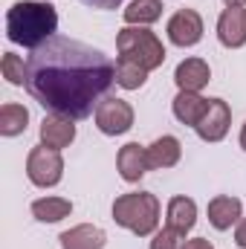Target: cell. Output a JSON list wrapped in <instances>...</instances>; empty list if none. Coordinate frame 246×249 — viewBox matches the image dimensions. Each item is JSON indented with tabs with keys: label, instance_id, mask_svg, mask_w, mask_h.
<instances>
[{
	"label": "cell",
	"instance_id": "obj_22",
	"mask_svg": "<svg viewBox=\"0 0 246 249\" xmlns=\"http://www.w3.org/2000/svg\"><path fill=\"white\" fill-rule=\"evenodd\" d=\"M0 72H3V78H6L9 84H15V87L26 84V64H23L20 55H15V53H3Z\"/></svg>",
	"mask_w": 246,
	"mask_h": 249
},
{
	"label": "cell",
	"instance_id": "obj_18",
	"mask_svg": "<svg viewBox=\"0 0 246 249\" xmlns=\"http://www.w3.org/2000/svg\"><path fill=\"white\" fill-rule=\"evenodd\" d=\"M70 212H72V203L64 197H41L32 203V214L41 223H58L64 217H70Z\"/></svg>",
	"mask_w": 246,
	"mask_h": 249
},
{
	"label": "cell",
	"instance_id": "obj_20",
	"mask_svg": "<svg viewBox=\"0 0 246 249\" xmlns=\"http://www.w3.org/2000/svg\"><path fill=\"white\" fill-rule=\"evenodd\" d=\"M26 122H29V110L23 105H15V102H6L0 107V133L3 136H18L26 130Z\"/></svg>",
	"mask_w": 246,
	"mask_h": 249
},
{
	"label": "cell",
	"instance_id": "obj_21",
	"mask_svg": "<svg viewBox=\"0 0 246 249\" xmlns=\"http://www.w3.org/2000/svg\"><path fill=\"white\" fill-rule=\"evenodd\" d=\"M145 81H148V70H142L139 64H133V61H124V58L116 61V84L119 87H124V90H139Z\"/></svg>",
	"mask_w": 246,
	"mask_h": 249
},
{
	"label": "cell",
	"instance_id": "obj_4",
	"mask_svg": "<svg viewBox=\"0 0 246 249\" xmlns=\"http://www.w3.org/2000/svg\"><path fill=\"white\" fill-rule=\"evenodd\" d=\"M116 50H119V58L139 64L148 72L162 67V61H165L162 41L151 29H145V26H124L122 32L116 35Z\"/></svg>",
	"mask_w": 246,
	"mask_h": 249
},
{
	"label": "cell",
	"instance_id": "obj_6",
	"mask_svg": "<svg viewBox=\"0 0 246 249\" xmlns=\"http://www.w3.org/2000/svg\"><path fill=\"white\" fill-rule=\"evenodd\" d=\"M96 127L107 136H119V133H127L133 127V107L124 102V99H113L107 96L99 107H96Z\"/></svg>",
	"mask_w": 246,
	"mask_h": 249
},
{
	"label": "cell",
	"instance_id": "obj_28",
	"mask_svg": "<svg viewBox=\"0 0 246 249\" xmlns=\"http://www.w3.org/2000/svg\"><path fill=\"white\" fill-rule=\"evenodd\" d=\"M223 3H226V6H244L246 0H223Z\"/></svg>",
	"mask_w": 246,
	"mask_h": 249
},
{
	"label": "cell",
	"instance_id": "obj_3",
	"mask_svg": "<svg viewBox=\"0 0 246 249\" xmlns=\"http://www.w3.org/2000/svg\"><path fill=\"white\" fill-rule=\"evenodd\" d=\"M113 220L119 226H124V229H130L133 235H139V238L151 235L157 229V223H159V200H157V194H151V191H130V194L116 197Z\"/></svg>",
	"mask_w": 246,
	"mask_h": 249
},
{
	"label": "cell",
	"instance_id": "obj_7",
	"mask_svg": "<svg viewBox=\"0 0 246 249\" xmlns=\"http://www.w3.org/2000/svg\"><path fill=\"white\" fill-rule=\"evenodd\" d=\"M229 124H232V110L223 99H209V107L203 113V119L197 122V136L203 142H220L226 133H229Z\"/></svg>",
	"mask_w": 246,
	"mask_h": 249
},
{
	"label": "cell",
	"instance_id": "obj_24",
	"mask_svg": "<svg viewBox=\"0 0 246 249\" xmlns=\"http://www.w3.org/2000/svg\"><path fill=\"white\" fill-rule=\"evenodd\" d=\"M78 3H84L90 9H116V6H122L124 0H78Z\"/></svg>",
	"mask_w": 246,
	"mask_h": 249
},
{
	"label": "cell",
	"instance_id": "obj_25",
	"mask_svg": "<svg viewBox=\"0 0 246 249\" xmlns=\"http://www.w3.org/2000/svg\"><path fill=\"white\" fill-rule=\"evenodd\" d=\"M235 244L241 249H246V217L238 223V229H235Z\"/></svg>",
	"mask_w": 246,
	"mask_h": 249
},
{
	"label": "cell",
	"instance_id": "obj_15",
	"mask_svg": "<svg viewBox=\"0 0 246 249\" xmlns=\"http://www.w3.org/2000/svg\"><path fill=\"white\" fill-rule=\"evenodd\" d=\"M183 157V145L177 136H159L148 145V168H174Z\"/></svg>",
	"mask_w": 246,
	"mask_h": 249
},
{
	"label": "cell",
	"instance_id": "obj_2",
	"mask_svg": "<svg viewBox=\"0 0 246 249\" xmlns=\"http://www.w3.org/2000/svg\"><path fill=\"white\" fill-rule=\"evenodd\" d=\"M58 29V12L53 3L41 0H18L6 12V38L12 44L38 50L50 38H55Z\"/></svg>",
	"mask_w": 246,
	"mask_h": 249
},
{
	"label": "cell",
	"instance_id": "obj_5",
	"mask_svg": "<svg viewBox=\"0 0 246 249\" xmlns=\"http://www.w3.org/2000/svg\"><path fill=\"white\" fill-rule=\"evenodd\" d=\"M26 177L38 188L58 186L64 177V160L61 151L47 148V145H35L26 157Z\"/></svg>",
	"mask_w": 246,
	"mask_h": 249
},
{
	"label": "cell",
	"instance_id": "obj_26",
	"mask_svg": "<svg viewBox=\"0 0 246 249\" xmlns=\"http://www.w3.org/2000/svg\"><path fill=\"white\" fill-rule=\"evenodd\" d=\"M183 249H214V247H211V241H206V238H194V241H185Z\"/></svg>",
	"mask_w": 246,
	"mask_h": 249
},
{
	"label": "cell",
	"instance_id": "obj_14",
	"mask_svg": "<svg viewBox=\"0 0 246 249\" xmlns=\"http://www.w3.org/2000/svg\"><path fill=\"white\" fill-rule=\"evenodd\" d=\"M61 249H102L107 244V235L105 229L93 226V223H78L72 229L61 232Z\"/></svg>",
	"mask_w": 246,
	"mask_h": 249
},
{
	"label": "cell",
	"instance_id": "obj_27",
	"mask_svg": "<svg viewBox=\"0 0 246 249\" xmlns=\"http://www.w3.org/2000/svg\"><path fill=\"white\" fill-rule=\"evenodd\" d=\"M241 148L246 151V122H244V127H241Z\"/></svg>",
	"mask_w": 246,
	"mask_h": 249
},
{
	"label": "cell",
	"instance_id": "obj_12",
	"mask_svg": "<svg viewBox=\"0 0 246 249\" xmlns=\"http://www.w3.org/2000/svg\"><path fill=\"white\" fill-rule=\"evenodd\" d=\"M72 139H75V124H72V119L55 116V113L44 116V122H41V145L61 151Z\"/></svg>",
	"mask_w": 246,
	"mask_h": 249
},
{
	"label": "cell",
	"instance_id": "obj_17",
	"mask_svg": "<svg viewBox=\"0 0 246 249\" xmlns=\"http://www.w3.org/2000/svg\"><path fill=\"white\" fill-rule=\"evenodd\" d=\"M206 107H209V99H203L200 93H191V90H180L174 99V116L183 124H191V127H197Z\"/></svg>",
	"mask_w": 246,
	"mask_h": 249
},
{
	"label": "cell",
	"instance_id": "obj_13",
	"mask_svg": "<svg viewBox=\"0 0 246 249\" xmlns=\"http://www.w3.org/2000/svg\"><path fill=\"white\" fill-rule=\"evenodd\" d=\"M211 78V70L203 58H185V61L177 64L174 70V81L180 90H191V93H200Z\"/></svg>",
	"mask_w": 246,
	"mask_h": 249
},
{
	"label": "cell",
	"instance_id": "obj_19",
	"mask_svg": "<svg viewBox=\"0 0 246 249\" xmlns=\"http://www.w3.org/2000/svg\"><path fill=\"white\" fill-rule=\"evenodd\" d=\"M159 15H162L159 0H130V6L124 9V23L127 26H148V23L159 20Z\"/></svg>",
	"mask_w": 246,
	"mask_h": 249
},
{
	"label": "cell",
	"instance_id": "obj_9",
	"mask_svg": "<svg viewBox=\"0 0 246 249\" xmlns=\"http://www.w3.org/2000/svg\"><path fill=\"white\" fill-rule=\"evenodd\" d=\"M217 38L223 47L238 50L246 44V9L244 6H226L217 18Z\"/></svg>",
	"mask_w": 246,
	"mask_h": 249
},
{
	"label": "cell",
	"instance_id": "obj_23",
	"mask_svg": "<svg viewBox=\"0 0 246 249\" xmlns=\"http://www.w3.org/2000/svg\"><path fill=\"white\" fill-rule=\"evenodd\" d=\"M183 232H177V229H171V226H165L162 232H157L154 235V241H151V249H183L185 241Z\"/></svg>",
	"mask_w": 246,
	"mask_h": 249
},
{
	"label": "cell",
	"instance_id": "obj_10",
	"mask_svg": "<svg viewBox=\"0 0 246 249\" xmlns=\"http://www.w3.org/2000/svg\"><path fill=\"white\" fill-rule=\"evenodd\" d=\"M116 165H119V174L127 183H139L148 171V148H142L139 142H127L124 148H119V157H116Z\"/></svg>",
	"mask_w": 246,
	"mask_h": 249
},
{
	"label": "cell",
	"instance_id": "obj_1",
	"mask_svg": "<svg viewBox=\"0 0 246 249\" xmlns=\"http://www.w3.org/2000/svg\"><path fill=\"white\" fill-rule=\"evenodd\" d=\"M116 84V64L90 44L55 35L26 58V93L50 113L87 119Z\"/></svg>",
	"mask_w": 246,
	"mask_h": 249
},
{
	"label": "cell",
	"instance_id": "obj_16",
	"mask_svg": "<svg viewBox=\"0 0 246 249\" xmlns=\"http://www.w3.org/2000/svg\"><path fill=\"white\" fill-rule=\"evenodd\" d=\"M165 223L177 232H188L194 229L197 223V203L191 197H171L168 200V209H165Z\"/></svg>",
	"mask_w": 246,
	"mask_h": 249
},
{
	"label": "cell",
	"instance_id": "obj_11",
	"mask_svg": "<svg viewBox=\"0 0 246 249\" xmlns=\"http://www.w3.org/2000/svg\"><path fill=\"white\" fill-rule=\"evenodd\" d=\"M244 217V206L238 197H229V194H220L209 203V223L217 229V232H226L232 229L238 220Z\"/></svg>",
	"mask_w": 246,
	"mask_h": 249
},
{
	"label": "cell",
	"instance_id": "obj_8",
	"mask_svg": "<svg viewBox=\"0 0 246 249\" xmlns=\"http://www.w3.org/2000/svg\"><path fill=\"white\" fill-rule=\"evenodd\" d=\"M165 32H168V41L174 47H194L203 38V18L194 9H180L171 15Z\"/></svg>",
	"mask_w": 246,
	"mask_h": 249
}]
</instances>
